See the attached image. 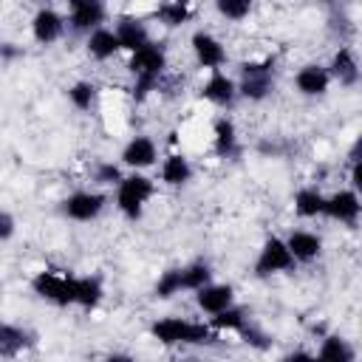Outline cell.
I'll return each instance as SVG.
<instances>
[{
    "label": "cell",
    "instance_id": "cell-18",
    "mask_svg": "<svg viewBox=\"0 0 362 362\" xmlns=\"http://www.w3.org/2000/svg\"><path fill=\"white\" fill-rule=\"evenodd\" d=\"M283 238H286V243H288V249H291V255H294V260H297L300 266L314 263V260L322 257L325 240H322V235H317L314 229H291V232H286Z\"/></svg>",
    "mask_w": 362,
    "mask_h": 362
},
{
    "label": "cell",
    "instance_id": "cell-19",
    "mask_svg": "<svg viewBox=\"0 0 362 362\" xmlns=\"http://www.w3.org/2000/svg\"><path fill=\"white\" fill-rule=\"evenodd\" d=\"M113 31H116V37H119V42H122V51H127V54L144 48V45L153 40L150 25H147L141 17H136V14H122V17L113 23Z\"/></svg>",
    "mask_w": 362,
    "mask_h": 362
},
{
    "label": "cell",
    "instance_id": "cell-28",
    "mask_svg": "<svg viewBox=\"0 0 362 362\" xmlns=\"http://www.w3.org/2000/svg\"><path fill=\"white\" fill-rule=\"evenodd\" d=\"M206 322H209L218 334H240V331L246 328L249 317H246V311L238 308V303H235V305H229V308H223V311L206 317Z\"/></svg>",
    "mask_w": 362,
    "mask_h": 362
},
{
    "label": "cell",
    "instance_id": "cell-32",
    "mask_svg": "<svg viewBox=\"0 0 362 362\" xmlns=\"http://www.w3.org/2000/svg\"><path fill=\"white\" fill-rule=\"evenodd\" d=\"M181 274H184V286H187V291H198L201 286H206V283L215 280L212 266H209L206 260H192V263L181 266Z\"/></svg>",
    "mask_w": 362,
    "mask_h": 362
},
{
    "label": "cell",
    "instance_id": "cell-14",
    "mask_svg": "<svg viewBox=\"0 0 362 362\" xmlns=\"http://www.w3.org/2000/svg\"><path fill=\"white\" fill-rule=\"evenodd\" d=\"M331 85H334L331 71H328V65H322V62H305V65H300L297 74H294V88H297V93L305 96V99H322V96L331 90Z\"/></svg>",
    "mask_w": 362,
    "mask_h": 362
},
{
    "label": "cell",
    "instance_id": "cell-12",
    "mask_svg": "<svg viewBox=\"0 0 362 362\" xmlns=\"http://www.w3.org/2000/svg\"><path fill=\"white\" fill-rule=\"evenodd\" d=\"M189 48H192V59L198 68H204L206 74L209 71H221L226 62H229V54H226V45L212 34V31H192L189 37Z\"/></svg>",
    "mask_w": 362,
    "mask_h": 362
},
{
    "label": "cell",
    "instance_id": "cell-10",
    "mask_svg": "<svg viewBox=\"0 0 362 362\" xmlns=\"http://www.w3.org/2000/svg\"><path fill=\"white\" fill-rule=\"evenodd\" d=\"M198 96H201L204 102H209L212 107H218V110H229V107L240 99L238 79L229 76L223 68H221V71H209L206 79H204L201 88H198Z\"/></svg>",
    "mask_w": 362,
    "mask_h": 362
},
{
    "label": "cell",
    "instance_id": "cell-29",
    "mask_svg": "<svg viewBox=\"0 0 362 362\" xmlns=\"http://www.w3.org/2000/svg\"><path fill=\"white\" fill-rule=\"evenodd\" d=\"M124 173H127V170H124L122 161H107V158H105V161H96V164H93V173H90V175H93V184H96V187H102V189H116V184L124 178Z\"/></svg>",
    "mask_w": 362,
    "mask_h": 362
},
{
    "label": "cell",
    "instance_id": "cell-11",
    "mask_svg": "<svg viewBox=\"0 0 362 362\" xmlns=\"http://www.w3.org/2000/svg\"><path fill=\"white\" fill-rule=\"evenodd\" d=\"M68 28L74 34L88 37L107 20V3L105 0H68Z\"/></svg>",
    "mask_w": 362,
    "mask_h": 362
},
{
    "label": "cell",
    "instance_id": "cell-16",
    "mask_svg": "<svg viewBox=\"0 0 362 362\" xmlns=\"http://www.w3.org/2000/svg\"><path fill=\"white\" fill-rule=\"evenodd\" d=\"M192 297H195L198 311L206 314V317H212V314H218V311L235 305V286H232V283L212 280V283L201 286L198 291H192Z\"/></svg>",
    "mask_w": 362,
    "mask_h": 362
},
{
    "label": "cell",
    "instance_id": "cell-9",
    "mask_svg": "<svg viewBox=\"0 0 362 362\" xmlns=\"http://www.w3.org/2000/svg\"><path fill=\"white\" fill-rule=\"evenodd\" d=\"M119 161L124 164V170H141V173H147V170H153L161 161L158 141L153 136H147V133H136V136H130L122 144Z\"/></svg>",
    "mask_w": 362,
    "mask_h": 362
},
{
    "label": "cell",
    "instance_id": "cell-4",
    "mask_svg": "<svg viewBox=\"0 0 362 362\" xmlns=\"http://www.w3.org/2000/svg\"><path fill=\"white\" fill-rule=\"evenodd\" d=\"M31 291L59 308L76 305L79 297V274H68V272H57V269H42L31 277Z\"/></svg>",
    "mask_w": 362,
    "mask_h": 362
},
{
    "label": "cell",
    "instance_id": "cell-1",
    "mask_svg": "<svg viewBox=\"0 0 362 362\" xmlns=\"http://www.w3.org/2000/svg\"><path fill=\"white\" fill-rule=\"evenodd\" d=\"M170 65V54L167 45L158 40H150L144 48L127 54V74L133 79V102H144L161 82L164 71Z\"/></svg>",
    "mask_w": 362,
    "mask_h": 362
},
{
    "label": "cell",
    "instance_id": "cell-13",
    "mask_svg": "<svg viewBox=\"0 0 362 362\" xmlns=\"http://www.w3.org/2000/svg\"><path fill=\"white\" fill-rule=\"evenodd\" d=\"M325 218L342 226H356L362 218V195L354 187H342L325 198Z\"/></svg>",
    "mask_w": 362,
    "mask_h": 362
},
{
    "label": "cell",
    "instance_id": "cell-31",
    "mask_svg": "<svg viewBox=\"0 0 362 362\" xmlns=\"http://www.w3.org/2000/svg\"><path fill=\"white\" fill-rule=\"evenodd\" d=\"M215 6V14L226 23H243L252 8H255V0H212Z\"/></svg>",
    "mask_w": 362,
    "mask_h": 362
},
{
    "label": "cell",
    "instance_id": "cell-30",
    "mask_svg": "<svg viewBox=\"0 0 362 362\" xmlns=\"http://www.w3.org/2000/svg\"><path fill=\"white\" fill-rule=\"evenodd\" d=\"M181 291H187V286H184V274H181V266L161 272V274H158V280H156V286H153V294H156L158 300H173V297H175V294H181Z\"/></svg>",
    "mask_w": 362,
    "mask_h": 362
},
{
    "label": "cell",
    "instance_id": "cell-5",
    "mask_svg": "<svg viewBox=\"0 0 362 362\" xmlns=\"http://www.w3.org/2000/svg\"><path fill=\"white\" fill-rule=\"evenodd\" d=\"M238 90L246 102H266L274 93V59H243L238 68Z\"/></svg>",
    "mask_w": 362,
    "mask_h": 362
},
{
    "label": "cell",
    "instance_id": "cell-15",
    "mask_svg": "<svg viewBox=\"0 0 362 362\" xmlns=\"http://www.w3.org/2000/svg\"><path fill=\"white\" fill-rule=\"evenodd\" d=\"M328 71H331V79L339 85V88H354L359 85L362 79V65H359V57L351 45H339L331 59H328Z\"/></svg>",
    "mask_w": 362,
    "mask_h": 362
},
{
    "label": "cell",
    "instance_id": "cell-22",
    "mask_svg": "<svg viewBox=\"0 0 362 362\" xmlns=\"http://www.w3.org/2000/svg\"><path fill=\"white\" fill-rule=\"evenodd\" d=\"M325 198L328 195L317 187H300L291 198V209L303 221H317V218H325Z\"/></svg>",
    "mask_w": 362,
    "mask_h": 362
},
{
    "label": "cell",
    "instance_id": "cell-3",
    "mask_svg": "<svg viewBox=\"0 0 362 362\" xmlns=\"http://www.w3.org/2000/svg\"><path fill=\"white\" fill-rule=\"evenodd\" d=\"M156 195V178H150L141 170H127L124 178L116 184L113 189V206L119 209V215L130 223L141 221L147 212V204Z\"/></svg>",
    "mask_w": 362,
    "mask_h": 362
},
{
    "label": "cell",
    "instance_id": "cell-17",
    "mask_svg": "<svg viewBox=\"0 0 362 362\" xmlns=\"http://www.w3.org/2000/svg\"><path fill=\"white\" fill-rule=\"evenodd\" d=\"M192 178H195V167H192V161H189L184 153L173 150V153H167V156L158 161V181H161L164 187L181 189V187H187Z\"/></svg>",
    "mask_w": 362,
    "mask_h": 362
},
{
    "label": "cell",
    "instance_id": "cell-23",
    "mask_svg": "<svg viewBox=\"0 0 362 362\" xmlns=\"http://www.w3.org/2000/svg\"><path fill=\"white\" fill-rule=\"evenodd\" d=\"M195 8L189 0H161L156 6V20L164 25V28H181L192 20Z\"/></svg>",
    "mask_w": 362,
    "mask_h": 362
},
{
    "label": "cell",
    "instance_id": "cell-8",
    "mask_svg": "<svg viewBox=\"0 0 362 362\" xmlns=\"http://www.w3.org/2000/svg\"><path fill=\"white\" fill-rule=\"evenodd\" d=\"M28 31L37 45H54L68 31V17L62 11H57L51 3H42L28 20Z\"/></svg>",
    "mask_w": 362,
    "mask_h": 362
},
{
    "label": "cell",
    "instance_id": "cell-35",
    "mask_svg": "<svg viewBox=\"0 0 362 362\" xmlns=\"http://www.w3.org/2000/svg\"><path fill=\"white\" fill-rule=\"evenodd\" d=\"M348 187H354L362 195V161H351V173H348Z\"/></svg>",
    "mask_w": 362,
    "mask_h": 362
},
{
    "label": "cell",
    "instance_id": "cell-37",
    "mask_svg": "<svg viewBox=\"0 0 362 362\" xmlns=\"http://www.w3.org/2000/svg\"><path fill=\"white\" fill-rule=\"evenodd\" d=\"M45 3H51V6H54V3H68V0H45Z\"/></svg>",
    "mask_w": 362,
    "mask_h": 362
},
{
    "label": "cell",
    "instance_id": "cell-20",
    "mask_svg": "<svg viewBox=\"0 0 362 362\" xmlns=\"http://www.w3.org/2000/svg\"><path fill=\"white\" fill-rule=\"evenodd\" d=\"M212 153L218 158H235L240 153V136L229 116H218L212 122Z\"/></svg>",
    "mask_w": 362,
    "mask_h": 362
},
{
    "label": "cell",
    "instance_id": "cell-34",
    "mask_svg": "<svg viewBox=\"0 0 362 362\" xmlns=\"http://www.w3.org/2000/svg\"><path fill=\"white\" fill-rule=\"evenodd\" d=\"M14 232H17V218L8 209H3L0 212V243H8L14 238Z\"/></svg>",
    "mask_w": 362,
    "mask_h": 362
},
{
    "label": "cell",
    "instance_id": "cell-24",
    "mask_svg": "<svg viewBox=\"0 0 362 362\" xmlns=\"http://www.w3.org/2000/svg\"><path fill=\"white\" fill-rule=\"evenodd\" d=\"M65 99H68V105L74 110L90 113L96 107V102H99V85L90 82V79H76V82H71L65 88Z\"/></svg>",
    "mask_w": 362,
    "mask_h": 362
},
{
    "label": "cell",
    "instance_id": "cell-36",
    "mask_svg": "<svg viewBox=\"0 0 362 362\" xmlns=\"http://www.w3.org/2000/svg\"><path fill=\"white\" fill-rule=\"evenodd\" d=\"M348 161H362V133L351 141V147H348Z\"/></svg>",
    "mask_w": 362,
    "mask_h": 362
},
{
    "label": "cell",
    "instance_id": "cell-27",
    "mask_svg": "<svg viewBox=\"0 0 362 362\" xmlns=\"http://www.w3.org/2000/svg\"><path fill=\"white\" fill-rule=\"evenodd\" d=\"M102 300H105L102 277H96V274H79V297H76V308H82V311H96Z\"/></svg>",
    "mask_w": 362,
    "mask_h": 362
},
{
    "label": "cell",
    "instance_id": "cell-25",
    "mask_svg": "<svg viewBox=\"0 0 362 362\" xmlns=\"http://www.w3.org/2000/svg\"><path fill=\"white\" fill-rule=\"evenodd\" d=\"M31 345H34V339H31V334L25 328L11 325V322H3L0 325V356L3 359H11V356L23 354Z\"/></svg>",
    "mask_w": 362,
    "mask_h": 362
},
{
    "label": "cell",
    "instance_id": "cell-33",
    "mask_svg": "<svg viewBox=\"0 0 362 362\" xmlns=\"http://www.w3.org/2000/svg\"><path fill=\"white\" fill-rule=\"evenodd\" d=\"M238 337H243V339H246L249 345H255V348H260V351H266V348L272 345V339H269V337H266L263 331H257V328H255L252 322H246V328H243V331H240Z\"/></svg>",
    "mask_w": 362,
    "mask_h": 362
},
{
    "label": "cell",
    "instance_id": "cell-6",
    "mask_svg": "<svg viewBox=\"0 0 362 362\" xmlns=\"http://www.w3.org/2000/svg\"><path fill=\"white\" fill-rule=\"evenodd\" d=\"M297 266H300V263L294 260V255H291L286 238L269 235V238L260 243V249H257V257H255V263H252V274H255L257 280H269V277H277V274H288V272H294Z\"/></svg>",
    "mask_w": 362,
    "mask_h": 362
},
{
    "label": "cell",
    "instance_id": "cell-21",
    "mask_svg": "<svg viewBox=\"0 0 362 362\" xmlns=\"http://www.w3.org/2000/svg\"><path fill=\"white\" fill-rule=\"evenodd\" d=\"M119 51H122V42H119L116 31L107 28V25H99L96 31H90V34L85 37V54H88L93 62H107V59H113Z\"/></svg>",
    "mask_w": 362,
    "mask_h": 362
},
{
    "label": "cell",
    "instance_id": "cell-7",
    "mask_svg": "<svg viewBox=\"0 0 362 362\" xmlns=\"http://www.w3.org/2000/svg\"><path fill=\"white\" fill-rule=\"evenodd\" d=\"M110 204V195L96 187V189H74L59 201V215L74 221V223H93Z\"/></svg>",
    "mask_w": 362,
    "mask_h": 362
},
{
    "label": "cell",
    "instance_id": "cell-26",
    "mask_svg": "<svg viewBox=\"0 0 362 362\" xmlns=\"http://www.w3.org/2000/svg\"><path fill=\"white\" fill-rule=\"evenodd\" d=\"M317 359H322V362H351V359H356V351L342 334H328L317 348Z\"/></svg>",
    "mask_w": 362,
    "mask_h": 362
},
{
    "label": "cell",
    "instance_id": "cell-2",
    "mask_svg": "<svg viewBox=\"0 0 362 362\" xmlns=\"http://www.w3.org/2000/svg\"><path fill=\"white\" fill-rule=\"evenodd\" d=\"M150 339L158 345H212L221 334L206 322V320H187V317H161L150 322L147 328Z\"/></svg>",
    "mask_w": 362,
    "mask_h": 362
}]
</instances>
